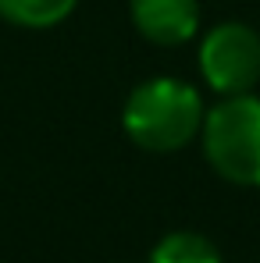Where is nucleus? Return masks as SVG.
<instances>
[{
	"instance_id": "5",
	"label": "nucleus",
	"mask_w": 260,
	"mask_h": 263,
	"mask_svg": "<svg viewBox=\"0 0 260 263\" xmlns=\"http://www.w3.org/2000/svg\"><path fill=\"white\" fill-rule=\"evenodd\" d=\"M75 11V0H0V18L22 29H50Z\"/></svg>"
},
{
	"instance_id": "1",
	"label": "nucleus",
	"mask_w": 260,
	"mask_h": 263,
	"mask_svg": "<svg viewBox=\"0 0 260 263\" xmlns=\"http://www.w3.org/2000/svg\"><path fill=\"white\" fill-rule=\"evenodd\" d=\"M122 125L135 146L150 153H171L203 128V100L189 82L150 79L129 96Z\"/></svg>"
},
{
	"instance_id": "3",
	"label": "nucleus",
	"mask_w": 260,
	"mask_h": 263,
	"mask_svg": "<svg viewBox=\"0 0 260 263\" xmlns=\"http://www.w3.org/2000/svg\"><path fill=\"white\" fill-rule=\"evenodd\" d=\"M200 71L221 96L250 92L260 79V36L242 22L214 25L200 43Z\"/></svg>"
},
{
	"instance_id": "6",
	"label": "nucleus",
	"mask_w": 260,
	"mask_h": 263,
	"mask_svg": "<svg viewBox=\"0 0 260 263\" xmlns=\"http://www.w3.org/2000/svg\"><path fill=\"white\" fill-rule=\"evenodd\" d=\"M150 263H221V253L196 231H171L157 242Z\"/></svg>"
},
{
	"instance_id": "4",
	"label": "nucleus",
	"mask_w": 260,
	"mask_h": 263,
	"mask_svg": "<svg viewBox=\"0 0 260 263\" xmlns=\"http://www.w3.org/2000/svg\"><path fill=\"white\" fill-rule=\"evenodd\" d=\"M135 29L161 46L189 43L200 29V4L196 0H132Z\"/></svg>"
},
{
	"instance_id": "2",
	"label": "nucleus",
	"mask_w": 260,
	"mask_h": 263,
	"mask_svg": "<svg viewBox=\"0 0 260 263\" xmlns=\"http://www.w3.org/2000/svg\"><path fill=\"white\" fill-rule=\"evenodd\" d=\"M203 153L232 185H260V96H224L203 118Z\"/></svg>"
}]
</instances>
